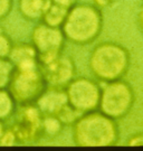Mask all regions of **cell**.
I'll return each mask as SVG.
<instances>
[{
	"label": "cell",
	"instance_id": "obj_1",
	"mask_svg": "<svg viewBox=\"0 0 143 151\" xmlns=\"http://www.w3.org/2000/svg\"><path fill=\"white\" fill-rule=\"evenodd\" d=\"M72 128L73 140L78 147H113L120 140L116 120L98 110L83 113Z\"/></svg>",
	"mask_w": 143,
	"mask_h": 151
},
{
	"label": "cell",
	"instance_id": "obj_2",
	"mask_svg": "<svg viewBox=\"0 0 143 151\" xmlns=\"http://www.w3.org/2000/svg\"><path fill=\"white\" fill-rule=\"evenodd\" d=\"M131 65L129 49L115 42H102L94 46L88 58V67L101 83L124 78Z\"/></svg>",
	"mask_w": 143,
	"mask_h": 151
},
{
	"label": "cell",
	"instance_id": "obj_3",
	"mask_svg": "<svg viewBox=\"0 0 143 151\" xmlns=\"http://www.w3.org/2000/svg\"><path fill=\"white\" fill-rule=\"evenodd\" d=\"M66 40L74 45L85 46L95 42L103 29V14L93 4H75L68 9L62 25Z\"/></svg>",
	"mask_w": 143,
	"mask_h": 151
},
{
	"label": "cell",
	"instance_id": "obj_4",
	"mask_svg": "<svg viewBox=\"0 0 143 151\" xmlns=\"http://www.w3.org/2000/svg\"><path fill=\"white\" fill-rule=\"evenodd\" d=\"M47 87V83L39 63L14 68L7 90L17 105L35 103Z\"/></svg>",
	"mask_w": 143,
	"mask_h": 151
},
{
	"label": "cell",
	"instance_id": "obj_5",
	"mask_svg": "<svg viewBox=\"0 0 143 151\" xmlns=\"http://www.w3.org/2000/svg\"><path fill=\"white\" fill-rule=\"evenodd\" d=\"M135 100V92L125 80L106 82L101 86L97 110L117 121L125 118L132 111Z\"/></svg>",
	"mask_w": 143,
	"mask_h": 151
},
{
	"label": "cell",
	"instance_id": "obj_6",
	"mask_svg": "<svg viewBox=\"0 0 143 151\" xmlns=\"http://www.w3.org/2000/svg\"><path fill=\"white\" fill-rule=\"evenodd\" d=\"M10 119L9 125L15 132L19 145L36 143L42 139V113L35 103L19 104Z\"/></svg>",
	"mask_w": 143,
	"mask_h": 151
},
{
	"label": "cell",
	"instance_id": "obj_7",
	"mask_svg": "<svg viewBox=\"0 0 143 151\" xmlns=\"http://www.w3.org/2000/svg\"><path fill=\"white\" fill-rule=\"evenodd\" d=\"M66 39L62 29L46 25L45 22H38L32 28L30 43L37 52L38 63L42 65L48 64L57 56L63 54Z\"/></svg>",
	"mask_w": 143,
	"mask_h": 151
},
{
	"label": "cell",
	"instance_id": "obj_8",
	"mask_svg": "<svg viewBox=\"0 0 143 151\" xmlns=\"http://www.w3.org/2000/svg\"><path fill=\"white\" fill-rule=\"evenodd\" d=\"M65 91L68 103L80 113L94 111L98 108L101 85L96 80L75 76L66 85Z\"/></svg>",
	"mask_w": 143,
	"mask_h": 151
},
{
	"label": "cell",
	"instance_id": "obj_9",
	"mask_svg": "<svg viewBox=\"0 0 143 151\" xmlns=\"http://www.w3.org/2000/svg\"><path fill=\"white\" fill-rule=\"evenodd\" d=\"M47 86L65 88L76 76V65L70 56L60 54L48 64L42 66Z\"/></svg>",
	"mask_w": 143,
	"mask_h": 151
},
{
	"label": "cell",
	"instance_id": "obj_10",
	"mask_svg": "<svg viewBox=\"0 0 143 151\" xmlns=\"http://www.w3.org/2000/svg\"><path fill=\"white\" fill-rule=\"evenodd\" d=\"M68 103L65 88L55 86H47L42 95L36 100V106L44 115H56Z\"/></svg>",
	"mask_w": 143,
	"mask_h": 151
},
{
	"label": "cell",
	"instance_id": "obj_11",
	"mask_svg": "<svg viewBox=\"0 0 143 151\" xmlns=\"http://www.w3.org/2000/svg\"><path fill=\"white\" fill-rule=\"evenodd\" d=\"M7 58L14 64L15 67L27 66V65L38 63L36 49L32 46V43H27V42L12 43V46H11Z\"/></svg>",
	"mask_w": 143,
	"mask_h": 151
},
{
	"label": "cell",
	"instance_id": "obj_12",
	"mask_svg": "<svg viewBox=\"0 0 143 151\" xmlns=\"http://www.w3.org/2000/svg\"><path fill=\"white\" fill-rule=\"evenodd\" d=\"M49 4L50 0H18V10L26 20L38 22Z\"/></svg>",
	"mask_w": 143,
	"mask_h": 151
},
{
	"label": "cell",
	"instance_id": "obj_13",
	"mask_svg": "<svg viewBox=\"0 0 143 151\" xmlns=\"http://www.w3.org/2000/svg\"><path fill=\"white\" fill-rule=\"evenodd\" d=\"M68 9L69 8H66V7L53 2L50 0V4L47 7L46 11L44 12L40 22H45L46 25H49V26H53V27L60 28L65 18L67 16Z\"/></svg>",
	"mask_w": 143,
	"mask_h": 151
},
{
	"label": "cell",
	"instance_id": "obj_14",
	"mask_svg": "<svg viewBox=\"0 0 143 151\" xmlns=\"http://www.w3.org/2000/svg\"><path fill=\"white\" fill-rule=\"evenodd\" d=\"M64 129L63 123L56 115L42 114V138L55 139L62 134Z\"/></svg>",
	"mask_w": 143,
	"mask_h": 151
},
{
	"label": "cell",
	"instance_id": "obj_15",
	"mask_svg": "<svg viewBox=\"0 0 143 151\" xmlns=\"http://www.w3.org/2000/svg\"><path fill=\"white\" fill-rule=\"evenodd\" d=\"M17 103L7 88H0V120L6 122L12 116Z\"/></svg>",
	"mask_w": 143,
	"mask_h": 151
},
{
	"label": "cell",
	"instance_id": "obj_16",
	"mask_svg": "<svg viewBox=\"0 0 143 151\" xmlns=\"http://www.w3.org/2000/svg\"><path fill=\"white\" fill-rule=\"evenodd\" d=\"M83 113L74 109L69 103H67L63 109L56 114V116L59 119V121L63 123L64 127H72L76 122V120L80 118Z\"/></svg>",
	"mask_w": 143,
	"mask_h": 151
},
{
	"label": "cell",
	"instance_id": "obj_17",
	"mask_svg": "<svg viewBox=\"0 0 143 151\" xmlns=\"http://www.w3.org/2000/svg\"><path fill=\"white\" fill-rule=\"evenodd\" d=\"M15 66L7 57L0 58V88H7Z\"/></svg>",
	"mask_w": 143,
	"mask_h": 151
},
{
	"label": "cell",
	"instance_id": "obj_18",
	"mask_svg": "<svg viewBox=\"0 0 143 151\" xmlns=\"http://www.w3.org/2000/svg\"><path fill=\"white\" fill-rule=\"evenodd\" d=\"M12 39L10 36L0 29V58L8 57V54L10 52V48L12 46Z\"/></svg>",
	"mask_w": 143,
	"mask_h": 151
},
{
	"label": "cell",
	"instance_id": "obj_19",
	"mask_svg": "<svg viewBox=\"0 0 143 151\" xmlns=\"http://www.w3.org/2000/svg\"><path fill=\"white\" fill-rule=\"evenodd\" d=\"M19 145L15 132L12 131L10 127H6L2 135L0 137V146L2 147H12Z\"/></svg>",
	"mask_w": 143,
	"mask_h": 151
},
{
	"label": "cell",
	"instance_id": "obj_20",
	"mask_svg": "<svg viewBox=\"0 0 143 151\" xmlns=\"http://www.w3.org/2000/svg\"><path fill=\"white\" fill-rule=\"evenodd\" d=\"M14 1L12 0H0V22L9 16L12 9Z\"/></svg>",
	"mask_w": 143,
	"mask_h": 151
},
{
	"label": "cell",
	"instance_id": "obj_21",
	"mask_svg": "<svg viewBox=\"0 0 143 151\" xmlns=\"http://www.w3.org/2000/svg\"><path fill=\"white\" fill-rule=\"evenodd\" d=\"M125 145L129 147H140L143 145V134L141 132L133 133L129 139L126 140Z\"/></svg>",
	"mask_w": 143,
	"mask_h": 151
},
{
	"label": "cell",
	"instance_id": "obj_22",
	"mask_svg": "<svg viewBox=\"0 0 143 151\" xmlns=\"http://www.w3.org/2000/svg\"><path fill=\"white\" fill-rule=\"evenodd\" d=\"M117 0H93V5L96 6L97 8H109V7H112L116 2Z\"/></svg>",
	"mask_w": 143,
	"mask_h": 151
},
{
	"label": "cell",
	"instance_id": "obj_23",
	"mask_svg": "<svg viewBox=\"0 0 143 151\" xmlns=\"http://www.w3.org/2000/svg\"><path fill=\"white\" fill-rule=\"evenodd\" d=\"M53 2H56L58 5H62L66 8H70L72 6H74L75 4H77L78 0H52Z\"/></svg>",
	"mask_w": 143,
	"mask_h": 151
},
{
	"label": "cell",
	"instance_id": "obj_24",
	"mask_svg": "<svg viewBox=\"0 0 143 151\" xmlns=\"http://www.w3.org/2000/svg\"><path fill=\"white\" fill-rule=\"evenodd\" d=\"M5 129H6V124H5V122L0 120V137L2 135V133H4V131H5Z\"/></svg>",
	"mask_w": 143,
	"mask_h": 151
}]
</instances>
